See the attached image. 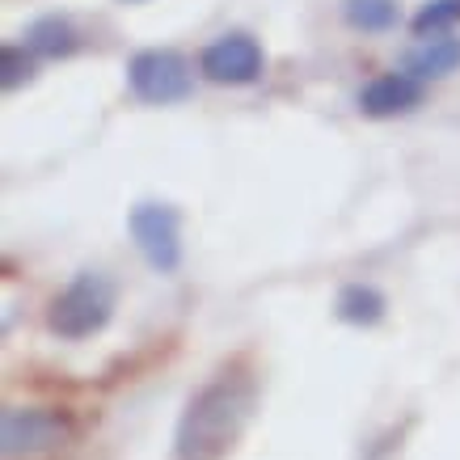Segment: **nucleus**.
<instances>
[{"label":"nucleus","instance_id":"obj_7","mask_svg":"<svg viewBox=\"0 0 460 460\" xmlns=\"http://www.w3.org/2000/svg\"><path fill=\"white\" fill-rule=\"evenodd\" d=\"M422 102V81L410 72H380L359 89V114L367 119H397L410 114Z\"/></svg>","mask_w":460,"mask_h":460},{"label":"nucleus","instance_id":"obj_3","mask_svg":"<svg viewBox=\"0 0 460 460\" xmlns=\"http://www.w3.org/2000/svg\"><path fill=\"white\" fill-rule=\"evenodd\" d=\"M127 84L148 106H173V102H186L195 93V72H190V59L181 56V51L148 47L140 56H131Z\"/></svg>","mask_w":460,"mask_h":460},{"label":"nucleus","instance_id":"obj_11","mask_svg":"<svg viewBox=\"0 0 460 460\" xmlns=\"http://www.w3.org/2000/svg\"><path fill=\"white\" fill-rule=\"evenodd\" d=\"M342 17H347L350 30L389 34L402 22V9H397V0H342Z\"/></svg>","mask_w":460,"mask_h":460},{"label":"nucleus","instance_id":"obj_8","mask_svg":"<svg viewBox=\"0 0 460 460\" xmlns=\"http://www.w3.org/2000/svg\"><path fill=\"white\" fill-rule=\"evenodd\" d=\"M460 68V39L452 34H435V39H422L419 47H410L402 59V72H410L414 81H444Z\"/></svg>","mask_w":460,"mask_h":460},{"label":"nucleus","instance_id":"obj_2","mask_svg":"<svg viewBox=\"0 0 460 460\" xmlns=\"http://www.w3.org/2000/svg\"><path fill=\"white\" fill-rule=\"evenodd\" d=\"M111 317H114V283L102 270H81L47 308L51 334L68 338V342L102 334L111 325Z\"/></svg>","mask_w":460,"mask_h":460},{"label":"nucleus","instance_id":"obj_6","mask_svg":"<svg viewBox=\"0 0 460 460\" xmlns=\"http://www.w3.org/2000/svg\"><path fill=\"white\" fill-rule=\"evenodd\" d=\"M199 72H203V81H211V84L241 89V84L262 81L266 56H262V47H258L253 34H245V30H228V34H220L216 42L203 47Z\"/></svg>","mask_w":460,"mask_h":460},{"label":"nucleus","instance_id":"obj_13","mask_svg":"<svg viewBox=\"0 0 460 460\" xmlns=\"http://www.w3.org/2000/svg\"><path fill=\"white\" fill-rule=\"evenodd\" d=\"M34 51L30 47H0V89L4 93H13V89H22V84L34 81Z\"/></svg>","mask_w":460,"mask_h":460},{"label":"nucleus","instance_id":"obj_9","mask_svg":"<svg viewBox=\"0 0 460 460\" xmlns=\"http://www.w3.org/2000/svg\"><path fill=\"white\" fill-rule=\"evenodd\" d=\"M22 47H30L39 59H68L76 47H81V34H76V26H72L68 17H39V22H30L26 30V42Z\"/></svg>","mask_w":460,"mask_h":460},{"label":"nucleus","instance_id":"obj_4","mask_svg":"<svg viewBox=\"0 0 460 460\" xmlns=\"http://www.w3.org/2000/svg\"><path fill=\"white\" fill-rule=\"evenodd\" d=\"M72 439V422L59 410H39V405H13L0 419V447L4 460L47 456Z\"/></svg>","mask_w":460,"mask_h":460},{"label":"nucleus","instance_id":"obj_5","mask_svg":"<svg viewBox=\"0 0 460 460\" xmlns=\"http://www.w3.org/2000/svg\"><path fill=\"white\" fill-rule=\"evenodd\" d=\"M127 233L153 270L173 275L181 266V216L169 203H136L127 216Z\"/></svg>","mask_w":460,"mask_h":460},{"label":"nucleus","instance_id":"obj_1","mask_svg":"<svg viewBox=\"0 0 460 460\" xmlns=\"http://www.w3.org/2000/svg\"><path fill=\"white\" fill-rule=\"evenodd\" d=\"M258 389L241 372H220L186 402L173 431V456L178 460H224L241 444V435L253 419Z\"/></svg>","mask_w":460,"mask_h":460},{"label":"nucleus","instance_id":"obj_12","mask_svg":"<svg viewBox=\"0 0 460 460\" xmlns=\"http://www.w3.org/2000/svg\"><path fill=\"white\" fill-rule=\"evenodd\" d=\"M456 22H460V0H427L419 13L410 17V30L419 39H435L439 30L456 26Z\"/></svg>","mask_w":460,"mask_h":460},{"label":"nucleus","instance_id":"obj_10","mask_svg":"<svg viewBox=\"0 0 460 460\" xmlns=\"http://www.w3.org/2000/svg\"><path fill=\"white\" fill-rule=\"evenodd\" d=\"M334 308L347 325H376L389 305H385V296H380L372 283H347V288L338 292Z\"/></svg>","mask_w":460,"mask_h":460}]
</instances>
